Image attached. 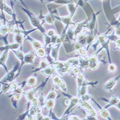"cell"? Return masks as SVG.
<instances>
[{"instance_id": "obj_15", "label": "cell", "mask_w": 120, "mask_h": 120, "mask_svg": "<svg viewBox=\"0 0 120 120\" xmlns=\"http://www.w3.org/2000/svg\"><path fill=\"white\" fill-rule=\"evenodd\" d=\"M120 99L118 97L115 96H113L110 98L109 101H108V103L104 107L105 109H108L112 106H115L116 104L120 101Z\"/></svg>"}, {"instance_id": "obj_9", "label": "cell", "mask_w": 120, "mask_h": 120, "mask_svg": "<svg viewBox=\"0 0 120 120\" xmlns=\"http://www.w3.org/2000/svg\"><path fill=\"white\" fill-rule=\"evenodd\" d=\"M79 98L78 97H72L69 100V104H68V107L67 109L66 110L64 116L67 115L69 113L70 110L73 108L77 104L79 103Z\"/></svg>"}, {"instance_id": "obj_11", "label": "cell", "mask_w": 120, "mask_h": 120, "mask_svg": "<svg viewBox=\"0 0 120 120\" xmlns=\"http://www.w3.org/2000/svg\"><path fill=\"white\" fill-rule=\"evenodd\" d=\"M56 72V69L52 66H49V65L45 69H43L41 71V72L44 74L45 75L50 77Z\"/></svg>"}, {"instance_id": "obj_24", "label": "cell", "mask_w": 120, "mask_h": 120, "mask_svg": "<svg viewBox=\"0 0 120 120\" xmlns=\"http://www.w3.org/2000/svg\"><path fill=\"white\" fill-rule=\"evenodd\" d=\"M45 106L46 108L49 110H52L55 105V101L54 99H48L46 101Z\"/></svg>"}, {"instance_id": "obj_19", "label": "cell", "mask_w": 120, "mask_h": 120, "mask_svg": "<svg viewBox=\"0 0 120 120\" xmlns=\"http://www.w3.org/2000/svg\"><path fill=\"white\" fill-rule=\"evenodd\" d=\"M46 1L51 3H54L57 4H66L73 3V0H46Z\"/></svg>"}, {"instance_id": "obj_7", "label": "cell", "mask_w": 120, "mask_h": 120, "mask_svg": "<svg viewBox=\"0 0 120 120\" xmlns=\"http://www.w3.org/2000/svg\"><path fill=\"white\" fill-rule=\"evenodd\" d=\"M45 83H43L40 86H38L37 87H36V88H33V89L29 90V91H28L27 92L25 93L24 94L26 96V98L27 100V101H31L32 100L35 98V94H36V92H37V91L38 90V89L40 87H41L45 85Z\"/></svg>"}, {"instance_id": "obj_2", "label": "cell", "mask_w": 120, "mask_h": 120, "mask_svg": "<svg viewBox=\"0 0 120 120\" xmlns=\"http://www.w3.org/2000/svg\"><path fill=\"white\" fill-rule=\"evenodd\" d=\"M19 66V64L17 63L16 65H15L14 68L12 70L7 73V74L4 76V77L1 80V82L6 83H10L13 82L15 78V76H16V72L18 70Z\"/></svg>"}, {"instance_id": "obj_23", "label": "cell", "mask_w": 120, "mask_h": 120, "mask_svg": "<svg viewBox=\"0 0 120 120\" xmlns=\"http://www.w3.org/2000/svg\"><path fill=\"white\" fill-rule=\"evenodd\" d=\"M37 82V78L35 76L29 77L26 81V84L28 86H34Z\"/></svg>"}, {"instance_id": "obj_12", "label": "cell", "mask_w": 120, "mask_h": 120, "mask_svg": "<svg viewBox=\"0 0 120 120\" xmlns=\"http://www.w3.org/2000/svg\"><path fill=\"white\" fill-rule=\"evenodd\" d=\"M9 49H5L4 51V52L1 55V59H0V61H1V65L4 67V68L6 70V71L8 72L7 68L5 65V62L8 58V52Z\"/></svg>"}, {"instance_id": "obj_17", "label": "cell", "mask_w": 120, "mask_h": 120, "mask_svg": "<svg viewBox=\"0 0 120 120\" xmlns=\"http://www.w3.org/2000/svg\"><path fill=\"white\" fill-rule=\"evenodd\" d=\"M25 35L23 33H18L15 34L14 35V38L15 42L19 43L22 45L23 41H24V39L26 38Z\"/></svg>"}, {"instance_id": "obj_21", "label": "cell", "mask_w": 120, "mask_h": 120, "mask_svg": "<svg viewBox=\"0 0 120 120\" xmlns=\"http://www.w3.org/2000/svg\"><path fill=\"white\" fill-rule=\"evenodd\" d=\"M49 62H48V61L46 58L43 59L41 61V62H40L39 68L38 69H37V70H35V71H39V70H42L43 69L46 68L49 66L48 65L49 64Z\"/></svg>"}, {"instance_id": "obj_29", "label": "cell", "mask_w": 120, "mask_h": 120, "mask_svg": "<svg viewBox=\"0 0 120 120\" xmlns=\"http://www.w3.org/2000/svg\"><path fill=\"white\" fill-rule=\"evenodd\" d=\"M115 106L120 111V101L116 104V105Z\"/></svg>"}, {"instance_id": "obj_1", "label": "cell", "mask_w": 120, "mask_h": 120, "mask_svg": "<svg viewBox=\"0 0 120 120\" xmlns=\"http://www.w3.org/2000/svg\"><path fill=\"white\" fill-rule=\"evenodd\" d=\"M20 1H21L23 4L25 6V7H23L22 9L25 11V13H26L27 14L32 25L36 28L39 29V30L41 31V32L43 34V35L46 34V32L44 28L42 26V24H41V22H40L39 19L36 16V15H35L32 12L30 11L28 9H27V6L23 3L22 0H20Z\"/></svg>"}, {"instance_id": "obj_28", "label": "cell", "mask_w": 120, "mask_h": 120, "mask_svg": "<svg viewBox=\"0 0 120 120\" xmlns=\"http://www.w3.org/2000/svg\"><path fill=\"white\" fill-rule=\"evenodd\" d=\"M46 33L47 35H48L49 37H52V36L55 35V33L54 31L52 29H49V30H48V32H47Z\"/></svg>"}, {"instance_id": "obj_3", "label": "cell", "mask_w": 120, "mask_h": 120, "mask_svg": "<svg viewBox=\"0 0 120 120\" xmlns=\"http://www.w3.org/2000/svg\"><path fill=\"white\" fill-rule=\"evenodd\" d=\"M79 104L81 107L84 108L86 113L88 114V115H91L95 117L97 116V113L95 111V109L92 107V106L88 103L87 101H81V100L79 99Z\"/></svg>"}, {"instance_id": "obj_30", "label": "cell", "mask_w": 120, "mask_h": 120, "mask_svg": "<svg viewBox=\"0 0 120 120\" xmlns=\"http://www.w3.org/2000/svg\"><path fill=\"white\" fill-rule=\"evenodd\" d=\"M16 1H17V0H13V2H15ZM39 1L40 2H41V3H43L44 0H39Z\"/></svg>"}, {"instance_id": "obj_25", "label": "cell", "mask_w": 120, "mask_h": 120, "mask_svg": "<svg viewBox=\"0 0 120 120\" xmlns=\"http://www.w3.org/2000/svg\"><path fill=\"white\" fill-rule=\"evenodd\" d=\"M57 97V94L56 92L54 91H52L49 92L48 95L46 97V98L45 99V101L48 99H54Z\"/></svg>"}, {"instance_id": "obj_27", "label": "cell", "mask_w": 120, "mask_h": 120, "mask_svg": "<svg viewBox=\"0 0 120 120\" xmlns=\"http://www.w3.org/2000/svg\"><path fill=\"white\" fill-rule=\"evenodd\" d=\"M116 70H117L116 66L113 64H111L108 67V70L109 72H111V73L115 72L116 71Z\"/></svg>"}, {"instance_id": "obj_4", "label": "cell", "mask_w": 120, "mask_h": 120, "mask_svg": "<svg viewBox=\"0 0 120 120\" xmlns=\"http://www.w3.org/2000/svg\"><path fill=\"white\" fill-rule=\"evenodd\" d=\"M52 82L56 89L61 88L64 92L67 91L66 84L61 77L59 76H54L53 78Z\"/></svg>"}, {"instance_id": "obj_26", "label": "cell", "mask_w": 120, "mask_h": 120, "mask_svg": "<svg viewBox=\"0 0 120 120\" xmlns=\"http://www.w3.org/2000/svg\"><path fill=\"white\" fill-rule=\"evenodd\" d=\"M38 101L39 105L41 107H42L43 106H44V105H45V103L44 102L45 101H44V95L42 93H41V94L40 95L39 98L38 99Z\"/></svg>"}, {"instance_id": "obj_14", "label": "cell", "mask_w": 120, "mask_h": 120, "mask_svg": "<svg viewBox=\"0 0 120 120\" xmlns=\"http://www.w3.org/2000/svg\"><path fill=\"white\" fill-rule=\"evenodd\" d=\"M21 46V44L15 42L13 43L7 44L5 46L1 47V50L2 51H4L5 49H9V50L11 49L12 51V50H16V49H18V48Z\"/></svg>"}, {"instance_id": "obj_5", "label": "cell", "mask_w": 120, "mask_h": 120, "mask_svg": "<svg viewBox=\"0 0 120 120\" xmlns=\"http://www.w3.org/2000/svg\"><path fill=\"white\" fill-rule=\"evenodd\" d=\"M120 77V75L116 77H114L113 78L109 79V80H108L104 84V88L106 90H107L108 91H111L114 88V87L115 86Z\"/></svg>"}, {"instance_id": "obj_22", "label": "cell", "mask_w": 120, "mask_h": 120, "mask_svg": "<svg viewBox=\"0 0 120 120\" xmlns=\"http://www.w3.org/2000/svg\"><path fill=\"white\" fill-rule=\"evenodd\" d=\"M100 114L105 119H107L108 120H112V118L110 116L109 113V111L107 110V109L105 108H101V109L100 110Z\"/></svg>"}, {"instance_id": "obj_18", "label": "cell", "mask_w": 120, "mask_h": 120, "mask_svg": "<svg viewBox=\"0 0 120 120\" xmlns=\"http://www.w3.org/2000/svg\"><path fill=\"white\" fill-rule=\"evenodd\" d=\"M12 52L14 53V54L16 55L17 58L21 61V67L23 65V63L24 61V55L25 54L23 53V52L20 49H16V50H12Z\"/></svg>"}, {"instance_id": "obj_20", "label": "cell", "mask_w": 120, "mask_h": 120, "mask_svg": "<svg viewBox=\"0 0 120 120\" xmlns=\"http://www.w3.org/2000/svg\"><path fill=\"white\" fill-rule=\"evenodd\" d=\"M35 52L36 56L41 58H44L47 55L45 49L43 47L39 48L37 49L36 50H35Z\"/></svg>"}, {"instance_id": "obj_6", "label": "cell", "mask_w": 120, "mask_h": 120, "mask_svg": "<svg viewBox=\"0 0 120 120\" xmlns=\"http://www.w3.org/2000/svg\"><path fill=\"white\" fill-rule=\"evenodd\" d=\"M1 9L2 11H4L8 15L12 16L13 17L15 16V13L12 7H10L6 4L4 0H1Z\"/></svg>"}, {"instance_id": "obj_8", "label": "cell", "mask_w": 120, "mask_h": 120, "mask_svg": "<svg viewBox=\"0 0 120 120\" xmlns=\"http://www.w3.org/2000/svg\"><path fill=\"white\" fill-rule=\"evenodd\" d=\"M36 56L35 51H30L25 54L23 64H33Z\"/></svg>"}, {"instance_id": "obj_13", "label": "cell", "mask_w": 120, "mask_h": 120, "mask_svg": "<svg viewBox=\"0 0 120 120\" xmlns=\"http://www.w3.org/2000/svg\"><path fill=\"white\" fill-rule=\"evenodd\" d=\"M25 40H28V41H30L31 42L33 47L34 48L35 50H36L37 49H38L39 48L43 47V45L41 42L37 41V40H36L35 39H33V38H31L29 36H27L26 37V38Z\"/></svg>"}, {"instance_id": "obj_10", "label": "cell", "mask_w": 120, "mask_h": 120, "mask_svg": "<svg viewBox=\"0 0 120 120\" xmlns=\"http://www.w3.org/2000/svg\"><path fill=\"white\" fill-rule=\"evenodd\" d=\"M88 60L89 64L88 68L92 70L97 69L98 66V62L96 56L93 55L92 57L88 58Z\"/></svg>"}, {"instance_id": "obj_16", "label": "cell", "mask_w": 120, "mask_h": 120, "mask_svg": "<svg viewBox=\"0 0 120 120\" xmlns=\"http://www.w3.org/2000/svg\"><path fill=\"white\" fill-rule=\"evenodd\" d=\"M54 13L52 12H49V13L45 16H42L46 20V22L49 24H53L55 21Z\"/></svg>"}]
</instances>
